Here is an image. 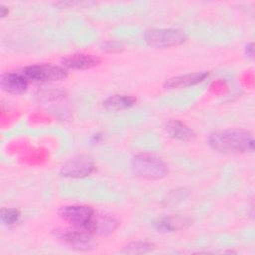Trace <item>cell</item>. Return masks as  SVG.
Masks as SVG:
<instances>
[{"label": "cell", "instance_id": "obj_1", "mask_svg": "<svg viewBox=\"0 0 255 255\" xmlns=\"http://www.w3.org/2000/svg\"><path fill=\"white\" fill-rule=\"evenodd\" d=\"M208 145L223 154H241L254 149L253 135L241 128H228L212 132L208 136Z\"/></svg>", "mask_w": 255, "mask_h": 255}, {"label": "cell", "instance_id": "obj_2", "mask_svg": "<svg viewBox=\"0 0 255 255\" xmlns=\"http://www.w3.org/2000/svg\"><path fill=\"white\" fill-rule=\"evenodd\" d=\"M130 165L132 172L144 179L157 180L168 174V165L161 158L152 154H136L131 158Z\"/></svg>", "mask_w": 255, "mask_h": 255}, {"label": "cell", "instance_id": "obj_3", "mask_svg": "<svg viewBox=\"0 0 255 255\" xmlns=\"http://www.w3.org/2000/svg\"><path fill=\"white\" fill-rule=\"evenodd\" d=\"M145 43L155 49H165L179 46L186 42L187 35L181 29L153 28L148 29L143 35Z\"/></svg>", "mask_w": 255, "mask_h": 255}, {"label": "cell", "instance_id": "obj_4", "mask_svg": "<svg viewBox=\"0 0 255 255\" xmlns=\"http://www.w3.org/2000/svg\"><path fill=\"white\" fill-rule=\"evenodd\" d=\"M53 233L55 237L71 245L77 250L88 251L96 247L93 234L88 230L80 227H59L54 229Z\"/></svg>", "mask_w": 255, "mask_h": 255}, {"label": "cell", "instance_id": "obj_5", "mask_svg": "<svg viewBox=\"0 0 255 255\" xmlns=\"http://www.w3.org/2000/svg\"><path fill=\"white\" fill-rule=\"evenodd\" d=\"M28 81L32 82H55L65 80L68 77V72L64 67L37 64L25 67L21 72Z\"/></svg>", "mask_w": 255, "mask_h": 255}, {"label": "cell", "instance_id": "obj_6", "mask_svg": "<svg viewBox=\"0 0 255 255\" xmlns=\"http://www.w3.org/2000/svg\"><path fill=\"white\" fill-rule=\"evenodd\" d=\"M95 212V209L88 205H65L60 208L59 215L72 226L80 227L89 231Z\"/></svg>", "mask_w": 255, "mask_h": 255}, {"label": "cell", "instance_id": "obj_7", "mask_svg": "<svg viewBox=\"0 0 255 255\" xmlns=\"http://www.w3.org/2000/svg\"><path fill=\"white\" fill-rule=\"evenodd\" d=\"M95 170L94 161L86 155H78L66 161L61 169L60 174L68 178H83L89 176Z\"/></svg>", "mask_w": 255, "mask_h": 255}, {"label": "cell", "instance_id": "obj_8", "mask_svg": "<svg viewBox=\"0 0 255 255\" xmlns=\"http://www.w3.org/2000/svg\"><path fill=\"white\" fill-rule=\"evenodd\" d=\"M119 225L120 222L115 216L111 214L95 212L89 227V231L93 235L108 236L112 234Z\"/></svg>", "mask_w": 255, "mask_h": 255}, {"label": "cell", "instance_id": "obj_9", "mask_svg": "<svg viewBox=\"0 0 255 255\" xmlns=\"http://www.w3.org/2000/svg\"><path fill=\"white\" fill-rule=\"evenodd\" d=\"M208 76H209V73L207 71L178 75V76H174L167 79L164 82L163 86L165 89H169V90L188 88L205 81L208 78Z\"/></svg>", "mask_w": 255, "mask_h": 255}, {"label": "cell", "instance_id": "obj_10", "mask_svg": "<svg viewBox=\"0 0 255 255\" xmlns=\"http://www.w3.org/2000/svg\"><path fill=\"white\" fill-rule=\"evenodd\" d=\"M29 81L22 73H5L1 76L0 86L9 94L19 95L26 92Z\"/></svg>", "mask_w": 255, "mask_h": 255}, {"label": "cell", "instance_id": "obj_11", "mask_svg": "<svg viewBox=\"0 0 255 255\" xmlns=\"http://www.w3.org/2000/svg\"><path fill=\"white\" fill-rule=\"evenodd\" d=\"M101 59L95 55L78 53L65 58L62 61L63 67L67 70H88L100 65Z\"/></svg>", "mask_w": 255, "mask_h": 255}, {"label": "cell", "instance_id": "obj_12", "mask_svg": "<svg viewBox=\"0 0 255 255\" xmlns=\"http://www.w3.org/2000/svg\"><path fill=\"white\" fill-rule=\"evenodd\" d=\"M164 129L171 138L180 141H192L196 136L195 132L191 128H189L186 124L176 119L168 120L165 123Z\"/></svg>", "mask_w": 255, "mask_h": 255}, {"label": "cell", "instance_id": "obj_13", "mask_svg": "<svg viewBox=\"0 0 255 255\" xmlns=\"http://www.w3.org/2000/svg\"><path fill=\"white\" fill-rule=\"evenodd\" d=\"M154 227L162 232H173L187 228L192 224V220L185 216L170 215L158 218L154 223Z\"/></svg>", "mask_w": 255, "mask_h": 255}, {"label": "cell", "instance_id": "obj_14", "mask_svg": "<svg viewBox=\"0 0 255 255\" xmlns=\"http://www.w3.org/2000/svg\"><path fill=\"white\" fill-rule=\"evenodd\" d=\"M136 104V98L131 95H111L103 101V107L111 111L127 110Z\"/></svg>", "mask_w": 255, "mask_h": 255}, {"label": "cell", "instance_id": "obj_15", "mask_svg": "<svg viewBox=\"0 0 255 255\" xmlns=\"http://www.w3.org/2000/svg\"><path fill=\"white\" fill-rule=\"evenodd\" d=\"M155 249V244L148 241H133L126 245L122 252L125 254H142L147 253Z\"/></svg>", "mask_w": 255, "mask_h": 255}, {"label": "cell", "instance_id": "obj_16", "mask_svg": "<svg viewBox=\"0 0 255 255\" xmlns=\"http://www.w3.org/2000/svg\"><path fill=\"white\" fill-rule=\"evenodd\" d=\"M21 212L17 208H2L0 211V219L4 225H13L20 219Z\"/></svg>", "mask_w": 255, "mask_h": 255}, {"label": "cell", "instance_id": "obj_17", "mask_svg": "<svg viewBox=\"0 0 255 255\" xmlns=\"http://www.w3.org/2000/svg\"><path fill=\"white\" fill-rule=\"evenodd\" d=\"M102 50L107 52V53H120L124 50V46L116 41H107L104 42L103 45L101 46Z\"/></svg>", "mask_w": 255, "mask_h": 255}, {"label": "cell", "instance_id": "obj_18", "mask_svg": "<svg viewBox=\"0 0 255 255\" xmlns=\"http://www.w3.org/2000/svg\"><path fill=\"white\" fill-rule=\"evenodd\" d=\"M244 51H245V55L248 57V58H253L254 56V46H253V43H248L245 48H244Z\"/></svg>", "mask_w": 255, "mask_h": 255}, {"label": "cell", "instance_id": "obj_19", "mask_svg": "<svg viewBox=\"0 0 255 255\" xmlns=\"http://www.w3.org/2000/svg\"><path fill=\"white\" fill-rule=\"evenodd\" d=\"M9 14V8L3 4H0V16L2 18L6 17Z\"/></svg>", "mask_w": 255, "mask_h": 255}]
</instances>
